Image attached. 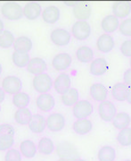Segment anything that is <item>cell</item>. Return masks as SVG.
Returning a JSON list of instances; mask_svg holds the SVG:
<instances>
[{"instance_id":"3957f363","label":"cell","mask_w":131,"mask_h":161,"mask_svg":"<svg viewBox=\"0 0 131 161\" xmlns=\"http://www.w3.org/2000/svg\"><path fill=\"white\" fill-rule=\"evenodd\" d=\"M53 85V80L51 77L46 74L36 75L32 80V86L36 92H39L40 94H44L51 89Z\"/></svg>"},{"instance_id":"816d5d0a","label":"cell","mask_w":131,"mask_h":161,"mask_svg":"<svg viewBox=\"0 0 131 161\" xmlns=\"http://www.w3.org/2000/svg\"><path fill=\"white\" fill-rule=\"evenodd\" d=\"M129 64H130V67H131V59H130V63H129Z\"/></svg>"},{"instance_id":"d6a6232c","label":"cell","mask_w":131,"mask_h":161,"mask_svg":"<svg viewBox=\"0 0 131 161\" xmlns=\"http://www.w3.org/2000/svg\"><path fill=\"white\" fill-rule=\"evenodd\" d=\"M12 60H13V63L14 64V65H16L17 67H24V66L28 65L30 58H29L28 53H23V52L14 50L13 53V56H12Z\"/></svg>"},{"instance_id":"d590c367","label":"cell","mask_w":131,"mask_h":161,"mask_svg":"<svg viewBox=\"0 0 131 161\" xmlns=\"http://www.w3.org/2000/svg\"><path fill=\"white\" fill-rule=\"evenodd\" d=\"M14 36L9 31L5 30L0 34V47L3 48H9L14 43Z\"/></svg>"},{"instance_id":"2e32d148","label":"cell","mask_w":131,"mask_h":161,"mask_svg":"<svg viewBox=\"0 0 131 161\" xmlns=\"http://www.w3.org/2000/svg\"><path fill=\"white\" fill-rule=\"evenodd\" d=\"M36 105H37L38 108L41 111L47 112V111H50L55 107V100H54L51 94L44 93V94H40L37 98Z\"/></svg>"},{"instance_id":"52a82bcc","label":"cell","mask_w":131,"mask_h":161,"mask_svg":"<svg viewBox=\"0 0 131 161\" xmlns=\"http://www.w3.org/2000/svg\"><path fill=\"white\" fill-rule=\"evenodd\" d=\"M50 39L52 42L58 47L66 46L68 45L71 40V34L67 30L62 28H56L53 30L50 34Z\"/></svg>"},{"instance_id":"9a60e30c","label":"cell","mask_w":131,"mask_h":161,"mask_svg":"<svg viewBox=\"0 0 131 161\" xmlns=\"http://www.w3.org/2000/svg\"><path fill=\"white\" fill-rule=\"evenodd\" d=\"M114 47V40L108 33H103L97 40V48L103 53H108Z\"/></svg>"},{"instance_id":"bcb514c9","label":"cell","mask_w":131,"mask_h":161,"mask_svg":"<svg viewBox=\"0 0 131 161\" xmlns=\"http://www.w3.org/2000/svg\"><path fill=\"white\" fill-rule=\"evenodd\" d=\"M77 4H78V2H66V5H67V6H75Z\"/></svg>"},{"instance_id":"f1b7e54d","label":"cell","mask_w":131,"mask_h":161,"mask_svg":"<svg viewBox=\"0 0 131 161\" xmlns=\"http://www.w3.org/2000/svg\"><path fill=\"white\" fill-rule=\"evenodd\" d=\"M32 118L31 113L29 108H18L15 113H14V119L20 125H29V122Z\"/></svg>"},{"instance_id":"30bf717a","label":"cell","mask_w":131,"mask_h":161,"mask_svg":"<svg viewBox=\"0 0 131 161\" xmlns=\"http://www.w3.org/2000/svg\"><path fill=\"white\" fill-rule=\"evenodd\" d=\"M92 13L91 6L86 2H78L73 7V15L78 21H86Z\"/></svg>"},{"instance_id":"44dd1931","label":"cell","mask_w":131,"mask_h":161,"mask_svg":"<svg viewBox=\"0 0 131 161\" xmlns=\"http://www.w3.org/2000/svg\"><path fill=\"white\" fill-rule=\"evenodd\" d=\"M120 22L119 18L116 17L113 14H109L102 20V28L103 31L106 33H112L114 32L117 29H119Z\"/></svg>"},{"instance_id":"ab89813d","label":"cell","mask_w":131,"mask_h":161,"mask_svg":"<svg viewBox=\"0 0 131 161\" xmlns=\"http://www.w3.org/2000/svg\"><path fill=\"white\" fill-rule=\"evenodd\" d=\"M14 130L13 128L7 124H4L0 125V137L3 136H13Z\"/></svg>"},{"instance_id":"4fadbf2b","label":"cell","mask_w":131,"mask_h":161,"mask_svg":"<svg viewBox=\"0 0 131 161\" xmlns=\"http://www.w3.org/2000/svg\"><path fill=\"white\" fill-rule=\"evenodd\" d=\"M46 69V61L41 58H32L28 65H27V70L29 74L36 75L44 74V72Z\"/></svg>"},{"instance_id":"4dcf8cb0","label":"cell","mask_w":131,"mask_h":161,"mask_svg":"<svg viewBox=\"0 0 131 161\" xmlns=\"http://www.w3.org/2000/svg\"><path fill=\"white\" fill-rule=\"evenodd\" d=\"M61 100L65 106H74L79 101V92L76 89H70L66 93L61 95Z\"/></svg>"},{"instance_id":"7bdbcfd3","label":"cell","mask_w":131,"mask_h":161,"mask_svg":"<svg viewBox=\"0 0 131 161\" xmlns=\"http://www.w3.org/2000/svg\"><path fill=\"white\" fill-rule=\"evenodd\" d=\"M5 97H6V95H5V92L3 91V89H1V88H0V103H2V102L4 101Z\"/></svg>"},{"instance_id":"f6af8a7d","label":"cell","mask_w":131,"mask_h":161,"mask_svg":"<svg viewBox=\"0 0 131 161\" xmlns=\"http://www.w3.org/2000/svg\"><path fill=\"white\" fill-rule=\"evenodd\" d=\"M3 31H4V23H3V21L0 19V34H1Z\"/></svg>"},{"instance_id":"5bb4252c","label":"cell","mask_w":131,"mask_h":161,"mask_svg":"<svg viewBox=\"0 0 131 161\" xmlns=\"http://www.w3.org/2000/svg\"><path fill=\"white\" fill-rule=\"evenodd\" d=\"M109 68V64L107 61L103 58H98L93 59L90 65H89V71L93 75L96 76H101L104 75Z\"/></svg>"},{"instance_id":"5b68a950","label":"cell","mask_w":131,"mask_h":161,"mask_svg":"<svg viewBox=\"0 0 131 161\" xmlns=\"http://www.w3.org/2000/svg\"><path fill=\"white\" fill-rule=\"evenodd\" d=\"M91 31L90 24L86 21H77L71 27V33L76 40H83L86 39Z\"/></svg>"},{"instance_id":"c3c4849f","label":"cell","mask_w":131,"mask_h":161,"mask_svg":"<svg viewBox=\"0 0 131 161\" xmlns=\"http://www.w3.org/2000/svg\"><path fill=\"white\" fill-rule=\"evenodd\" d=\"M1 72H2V65H1V64H0V75H1Z\"/></svg>"},{"instance_id":"4316f807","label":"cell","mask_w":131,"mask_h":161,"mask_svg":"<svg viewBox=\"0 0 131 161\" xmlns=\"http://www.w3.org/2000/svg\"><path fill=\"white\" fill-rule=\"evenodd\" d=\"M131 118L128 114H127L125 112H120L118 113L115 115L114 119L113 120V126L118 129V130H122L124 128L128 127L130 125Z\"/></svg>"},{"instance_id":"7402d4cb","label":"cell","mask_w":131,"mask_h":161,"mask_svg":"<svg viewBox=\"0 0 131 161\" xmlns=\"http://www.w3.org/2000/svg\"><path fill=\"white\" fill-rule=\"evenodd\" d=\"M90 95L95 100L103 102L107 98L108 91L102 83H95L90 87Z\"/></svg>"},{"instance_id":"e0dca14e","label":"cell","mask_w":131,"mask_h":161,"mask_svg":"<svg viewBox=\"0 0 131 161\" xmlns=\"http://www.w3.org/2000/svg\"><path fill=\"white\" fill-rule=\"evenodd\" d=\"M128 92H129V87L126 85L124 82H117L113 86L112 95L115 100L124 101L127 100Z\"/></svg>"},{"instance_id":"ba28073f","label":"cell","mask_w":131,"mask_h":161,"mask_svg":"<svg viewBox=\"0 0 131 161\" xmlns=\"http://www.w3.org/2000/svg\"><path fill=\"white\" fill-rule=\"evenodd\" d=\"M99 115L100 118L105 122L113 121L115 117L116 114V108L111 101L105 100L101 102L99 105Z\"/></svg>"},{"instance_id":"d6986e66","label":"cell","mask_w":131,"mask_h":161,"mask_svg":"<svg viewBox=\"0 0 131 161\" xmlns=\"http://www.w3.org/2000/svg\"><path fill=\"white\" fill-rule=\"evenodd\" d=\"M28 125L31 132H35V133L43 132L46 126V118L42 115L36 114V115H32V118Z\"/></svg>"},{"instance_id":"ffe728a7","label":"cell","mask_w":131,"mask_h":161,"mask_svg":"<svg viewBox=\"0 0 131 161\" xmlns=\"http://www.w3.org/2000/svg\"><path fill=\"white\" fill-rule=\"evenodd\" d=\"M41 14V6L37 2L27 3L23 8V15L28 20H36Z\"/></svg>"},{"instance_id":"60d3db41","label":"cell","mask_w":131,"mask_h":161,"mask_svg":"<svg viewBox=\"0 0 131 161\" xmlns=\"http://www.w3.org/2000/svg\"><path fill=\"white\" fill-rule=\"evenodd\" d=\"M120 51L125 57L131 58V40H127L121 43Z\"/></svg>"},{"instance_id":"6da1fadb","label":"cell","mask_w":131,"mask_h":161,"mask_svg":"<svg viewBox=\"0 0 131 161\" xmlns=\"http://www.w3.org/2000/svg\"><path fill=\"white\" fill-rule=\"evenodd\" d=\"M56 154L59 158H63L69 161H76L80 158L79 150L74 144L70 142H63L57 145Z\"/></svg>"},{"instance_id":"ac0fdd59","label":"cell","mask_w":131,"mask_h":161,"mask_svg":"<svg viewBox=\"0 0 131 161\" xmlns=\"http://www.w3.org/2000/svg\"><path fill=\"white\" fill-rule=\"evenodd\" d=\"M131 11V3L127 1H117L113 5V15L118 18H124L128 16Z\"/></svg>"},{"instance_id":"ee69618b","label":"cell","mask_w":131,"mask_h":161,"mask_svg":"<svg viewBox=\"0 0 131 161\" xmlns=\"http://www.w3.org/2000/svg\"><path fill=\"white\" fill-rule=\"evenodd\" d=\"M127 101H128L129 104H131V88H129V92H128V94Z\"/></svg>"},{"instance_id":"f907efd6","label":"cell","mask_w":131,"mask_h":161,"mask_svg":"<svg viewBox=\"0 0 131 161\" xmlns=\"http://www.w3.org/2000/svg\"><path fill=\"white\" fill-rule=\"evenodd\" d=\"M124 161H131V160H129V159H127V160H124Z\"/></svg>"},{"instance_id":"7c38bea8","label":"cell","mask_w":131,"mask_h":161,"mask_svg":"<svg viewBox=\"0 0 131 161\" xmlns=\"http://www.w3.org/2000/svg\"><path fill=\"white\" fill-rule=\"evenodd\" d=\"M54 88L58 94L63 95L71 89V78L67 74L58 75L54 81Z\"/></svg>"},{"instance_id":"d4e9b609","label":"cell","mask_w":131,"mask_h":161,"mask_svg":"<svg viewBox=\"0 0 131 161\" xmlns=\"http://www.w3.org/2000/svg\"><path fill=\"white\" fill-rule=\"evenodd\" d=\"M37 146L30 140H24L20 144V152L27 158H33L37 153Z\"/></svg>"},{"instance_id":"681fc988","label":"cell","mask_w":131,"mask_h":161,"mask_svg":"<svg viewBox=\"0 0 131 161\" xmlns=\"http://www.w3.org/2000/svg\"><path fill=\"white\" fill-rule=\"evenodd\" d=\"M76 161H86V160H84V159H81V158H80V159H78V160H76Z\"/></svg>"},{"instance_id":"8d00e7d4","label":"cell","mask_w":131,"mask_h":161,"mask_svg":"<svg viewBox=\"0 0 131 161\" xmlns=\"http://www.w3.org/2000/svg\"><path fill=\"white\" fill-rule=\"evenodd\" d=\"M120 33L125 36H131V18H127L121 21L119 26Z\"/></svg>"},{"instance_id":"484cf974","label":"cell","mask_w":131,"mask_h":161,"mask_svg":"<svg viewBox=\"0 0 131 161\" xmlns=\"http://www.w3.org/2000/svg\"><path fill=\"white\" fill-rule=\"evenodd\" d=\"M92 127H93V125H92L91 121L86 119V118L78 119L76 122H74V124L72 125L74 132L80 135H84V134L88 133L92 130Z\"/></svg>"},{"instance_id":"1f68e13d","label":"cell","mask_w":131,"mask_h":161,"mask_svg":"<svg viewBox=\"0 0 131 161\" xmlns=\"http://www.w3.org/2000/svg\"><path fill=\"white\" fill-rule=\"evenodd\" d=\"M37 149L41 154L49 155L54 150V142L51 139L47 138V137H42L39 142Z\"/></svg>"},{"instance_id":"f546056e","label":"cell","mask_w":131,"mask_h":161,"mask_svg":"<svg viewBox=\"0 0 131 161\" xmlns=\"http://www.w3.org/2000/svg\"><path fill=\"white\" fill-rule=\"evenodd\" d=\"M116 152L111 146H103L97 152V158L99 161H114Z\"/></svg>"},{"instance_id":"7dc6e473","label":"cell","mask_w":131,"mask_h":161,"mask_svg":"<svg viewBox=\"0 0 131 161\" xmlns=\"http://www.w3.org/2000/svg\"><path fill=\"white\" fill-rule=\"evenodd\" d=\"M57 161H69V160H66V159H63V158H59Z\"/></svg>"},{"instance_id":"9c48e42d","label":"cell","mask_w":131,"mask_h":161,"mask_svg":"<svg viewBox=\"0 0 131 161\" xmlns=\"http://www.w3.org/2000/svg\"><path fill=\"white\" fill-rule=\"evenodd\" d=\"M46 127L51 132H59L65 125V119L63 115L59 113H54L47 116L46 119Z\"/></svg>"},{"instance_id":"b9f144b4","label":"cell","mask_w":131,"mask_h":161,"mask_svg":"<svg viewBox=\"0 0 131 161\" xmlns=\"http://www.w3.org/2000/svg\"><path fill=\"white\" fill-rule=\"evenodd\" d=\"M123 80H124V83L128 87H131V68L130 69L127 70L124 75H123Z\"/></svg>"},{"instance_id":"277c9868","label":"cell","mask_w":131,"mask_h":161,"mask_svg":"<svg viewBox=\"0 0 131 161\" xmlns=\"http://www.w3.org/2000/svg\"><path fill=\"white\" fill-rule=\"evenodd\" d=\"M22 88L21 80L14 75H7L2 80V89L8 94L15 95Z\"/></svg>"},{"instance_id":"74e56055","label":"cell","mask_w":131,"mask_h":161,"mask_svg":"<svg viewBox=\"0 0 131 161\" xmlns=\"http://www.w3.org/2000/svg\"><path fill=\"white\" fill-rule=\"evenodd\" d=\"M13 136H3L0 137V151L9 150L13 144Z\"/></svg>"},{"instance_id":"603a6c76","label":"cell","mask_w":131,"mask_h":161,"mask_svg":"<svg viewBox=\"0 0 131 161\" xmlns=\"http://www.w3.org/2000/svg\"><path fill=\"white\" fill-rule=\"evenodd\" d=\"M60 18V10L55 6H49L42 11V19L46 23H56Z\"/></svg>"},{"instance_id":"f35d334b","label":"cell","mask_w":131,"mask_h":161,"mask_svg":"<svg viewBox=\"0 0 131 161\" xmlns=\"http://www.w3.org/2000/svg\"><path fill=\"white\" fill-rule=\"evenodd\" d=\"M5 161H22L21 153L15 149H10L5 156Z\"/></svg>"},{"instance_id":"8992f818","label":"cell","mask_w":131,"mask_h":161,"mask_svg":"<svg viewBox=\"0 0 131 161\" xmlns=\"http://www.w3.org/2000/svg\"><path fill=\"white\" fill-rule=\"evenodd\" d=\"M72 111L77 119H85L92 114L93 106L87 100H79L73 106Z\"/></svg>"},{"instance_id":"cb8c5ba5","label":"cell","mask_w":131,"mask_h":161,"mask_svg":"<svg viewBox=\"0 0 131 161\" xmlns=\"http://www.w3.org/2000/svg\"><path fill=\"white\" fill-rule=\"evenodd\" d=\"M13 48L15 51L28 53L32 48V41L27 36H20L14 40Z\"/></svg>"},{"instance_id":"836d02e7","label":"cell","mask_w":131,"mask_h":161,"mask_svg":"<svg viewBox=\"0 0 131 161\" xmlns=\"http://www.w3.org/2000/svg\"><path fill=\"white\" fill-rule=\"evenodd\" d=\"M29 103V97L25 92H18L17 94L13 95V104L17 107L18 108H26Z\"/></svg>"},{"instance_id":"7a4b0ae2","label":"cell","mask_w":131,"mask_h":161,"mask_svg":"<svg viewBox=\"0 0 131 161\" xmlns=\"http://www.w3.org/2000/svg\"><path fill=\"white\" fill-rule=\"evenodd\" d=\"M1 13L6 19L15 21L23 15V8L15 2H6L1 6Z\"/></svg>"},{"instance_id":"8fae6325","label":"cell","mask_w":131,"mask_h":161,"mask_svg":"<svg viewBox=\"0 0 131 161\" xmlns=\"http://www.w3.org/2000/svg\"><path fill=\"white\" fill-rule=\"evenodd\" d=\"M71 64V58L67 53H60L55 55L52 60V65L56 71L66 70Z\"/></svg>"},{"instance_id":"e575fe53","label":"cell","mask_w":131,"mask_h":161,"mask_svg":"<svg viewBox=\"0 0 131 161\" xmlns=\"http://www.w3.org/2000/svg\"><path fill=\"white\" fill-rule=\"evenodd\" d=\"M118 142L123 146V147H128L131 145V128L127 127L122 130H120V132L118 133L117 136Z\"/></svg>"},{"instance_id":"83f0119b","label":"cell","mask_w":131,"mask_h":161,"mask_svg":"<svg viewBox=\"0 0 131 161\" xmlns=\"http://www.w3.org/2000/svg\"><path fill=\"white\" fill-rule=\"evenodd\" d=\"M76 56H77L78 60L80 61L81 63H88V62L93 61L94 52L88 47L81 46L77 49Z\"/></svg>"}]
</instances>
